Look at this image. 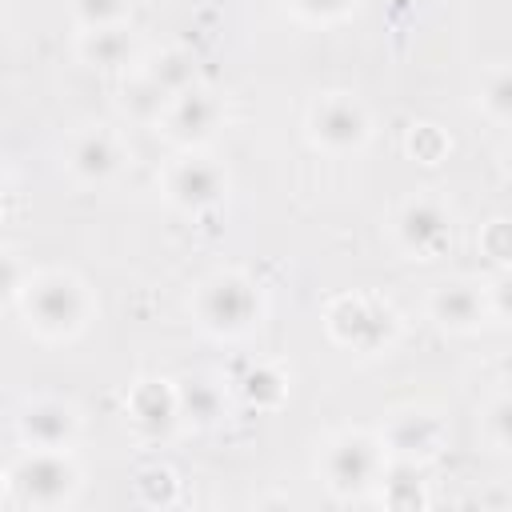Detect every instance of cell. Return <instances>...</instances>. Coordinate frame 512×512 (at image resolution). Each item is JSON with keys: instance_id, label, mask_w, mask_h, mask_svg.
Listing matches in <instances>:
<instances>
[{"instance_id": "6da1fadb", "label": "cell", "mask_w": 512, "mask_h": 512, "mask_svg": "<svg viewBox=\"0 0 512 512\" xmlns=\"http://www.w3.org/2000/svg\"><path fill=\"white\" fill-rule=\"evenodd\" d=\"M20 308L24 320L44 336V340H68L84 328L88 320V292L72 272H40L20 288Z\"/></svg>"}, {"instance_id": "7a4b0ae2", "label": "cell", "mask_w": 512, "mask_h": 512, "mask_svg": "<svg viewBox=\"0 0 512 512\" xmlns=\"http://www.w3.org/2000/svg\"><path fill=\"white\" fill-rule=\"evenodd\" d=\"M264 300L260 288L240 272H216L208 276L192 296V316L212 336H244L260 324Z\"/></svg>"}, {"instance_id": "3957f363", "label": "cell", "mask_w": 512, "mask_h": 512, "mask_svg": "<svg viewBox=\"0 0 512 512\" xmlns=\"http://www.w3.org/2000/svg\"><path fill=\"white\" fill-rule=\"evenodd\" d=\"M324 324L328 336L352 352H384L400 332L396 312L376 296H340L328 308Z\"/></svg>"}, {"instance_id": "277c9868", "label": "cell", "mask_w": 512, "mask_h": 512, "mask_svg": "<svg viewBox=\"0 0 512 512\" xmlns=\"http://www.w3.org/2000/svg\"><path fill=\"white\" fill-rule=\"evenodd\" d=\"M76 480H80V472L64 448H28L8 472L16 500L36 504V508L64 504L76 492Z\"/></svg>"}, {"instance_id": "5b68a950", "label": "cell", "mask_w": 512, "mask_h": 512, "mask_svg": "<svg viewBox=\"0 0 512 512\" xmlns=\"http://www.w3.org/2000/svg\"><path fill=\"white\" fill-rule=\"evenodd\" d=\"M380 440L368 436V432H340L328 448H324V460H320V472H324V484L336 492V496H360L368 492L376 480H380Z\"/></svg>"}, {"instance_id": "8992f818", "label": "cell", "mask_w": 512, "mask_h": 512, "mask_svg": "<svg viewBox=\"0 0 512 512\" xmlns=\"http://www.w3.org/2000/svg\"><path fill=\"white\" fill-rule=\"evenodd\" d=\"M368 132H372V120H368L364 104L348 92H328L308 112V136H312V144H320L328 152H356V148H364Z\"/></svg>"}, {"instance_id": "52a82bcc", "label": "cell", "mask_w": 512, "mask_h": 512, "mask_svg": "<svg viewBox=\"0 0 512 512\" xmlns=\"http://www.w3.org/2000/svg\"><path fill=\"white\" fill-rule=\"evenodd\" d=\"M396 244L412 260H436L452 244V216L432 196H412L396 212Z\"/></svg>"}, {"instance_id": "ba28073f", "label": "cell", "mask_w": 512, "mask_h": 512, "mask_svg": "<svg viewBox=\"0 0 512 512\" xmlns=\"http://www.w3.org/2000/svg\"><path fill=\"white\" fill-rule=\"evenodd\" d=\"M228 192V172L208 156H180L164 172V196L184 212H204Z\"/></svg>"}, {"instance_id": "9c48e42d", "label": "cell", "mask_w": 512, "mask_h": 512, "mask_svg": "<svg viewBox=\"0 0 512 512\" xmlns=\"http://www.w3.org/2000/svg\"><path fill=\"white\" fill-rule=\"evenodd\" d=\"M428 316L436 328L444 332H476L484 320H492L488 312V296L480 284L472 280H448L440 288H432L428 296Z\"/></svg>"}, {"instance_id": "30bf717a", "label": "cell", "mask_w": 512, "mask_h": 512, "mask_svg": "<svg viewBox=\"0 0 512 512\" xmlns=\"http://www.w3.org/2000/svg\"><path fill=\"white\" fill-rule=\"evenodd\" d=\"M220 116H224L220 100H216L208 88L192 84V88H184V92H176V96L168 100V108H164L160 120H164V128H168L172 140H180V144H200V140H208V136L220 128Z\"/></svg>"}, {"instance_id": "8fae6325", "label": "cell", "mask_w": 512, "mask_h": 512, "mask_svg": "<svg viewBox=\"0 0 512 512\" xmlns=\"http://www.w3.org/2000/svg\"><path fill=\"white\" fill-rule=\"evenodd\" d=\"M64 164H68V176L76 184H104L120 168V144L108 128H88V132L72 136Z\"/></svg>"}, {"instance_id": "7c38bea8", "label": "cell", "mask_w": 512, "mask_h": 512, "mask_svg": "<svg viewBox=\"0 0 512 512\" xmlns=\"http://www.w3.org/2000/svg\"><path fill=\"white\" fill-rule=\"evenodd\" d=\"M128 416H132V428L144 436V440H164L172 436L176 420H180V408H176V388L168 380H140L128 396Z\"/></svg>"}, {"instance_id": "4fadbf2b", "label": "cell", "mask_w": 512, "mask_h": 512, "mask_svg": "<svg viewBox=\"0 0 512 512\" xmlns=\"http://www.w3.org/2000/svg\"><path fill=\"white\" fill-rule=\"evenodd\" d=\"M76 428V412L60 400H32L16 420V432L28 448H68L76 440Z\"/></svg>"}, {"instance_id": "5bb4252c", "label": "cell", "mask_w": 512, "mask_h": 512, "mask_svg": "<svg viewBox=\"0 0 512 512\" xmlns=\"http://www.w3.org/2000/svg\"><path fill=\"white\" fill-rule=\"evenodd\" d=\"M384 444H388V452H392L396 460L420 464V460H428V456L440 452V444H444V424H440L436 416H428V412H404V416H396V420L388 424Z\"/></svg>"}, {"instance_id": "9a60e30c", "label": "cell", "mask_w": 512, "mask_h": 512, "mask_svg": "<svg viewBox=\"0 0 512 512\" xmlns=\"http://www.w3.org/2000/svg\"><path fill=\"white\" fill-rule=\"evenodd\" d=\"M80 60L92 68H124L136 56V40L124 24H108V28H84L80 32Z\"/></svg>"}, {"instance_id": "2e32d148", "label": "cell", "mask_w": 512, "mask_h": 512, "mask_svg": "<svg viewBox=\"0 0 512 512\" xmlns=\"http://www.w3.org/2000/svg\"><path fill=\"white\" fill-rule=\"evenodd\" d=\"M176 408H180V420H192V424L208 428L224 416V392L204 376H184L176 384Z\"/></svg>"}, {"instance_id": "e0dca14e", "label": "cell", "mask_w": 512, "mask_h": 512, "mask_svg": "<svg viewBox=\"0 0 512 512\" xmlns=\"http://www.w3.org/2000/svg\"><path fill=\"white\" fill-rule=\"evenodd\" d=\"M380 500L388 504V508H400V512H408V508H424L428 504V492H424V480H420V468L412 464V460H396L384 476H380Z\"/></svg>"}, {"instance_id": "ac0fdd59", "label": "cell", "mask_w": 512, "mask_h": 512, "mask_svg": "<svg viewBox=\"0 0 512 512\" xmlns=\"http://www.w3.org/2000/svg\"><path fill=\"white\" fill-rule=\"evenodd\" d=\"M236 388H240L244 404L260 408V412L280 408L284 396H288V380H284V372L272 368V364H252V368H244V376L236 380Z\"/></svg>"}, {"instance_id": "d6986e66", "label": "cell", "mask_w": 512, "mask_h": 512, "mask_svg": "<svg viewBox=\"0 0 512 512\" xmlns=\"http://www.w3.org/2000/svg\"><path fill=\"white\" fill-rule=\"evenodd\" d=\"M168 92L152 80V76H136V80H128L124 84V96H120V108L132 116V120H140V124H156L160 116H164V108H168Z\"/></svg>"}, {"instance_id": "ffe728a7", "label": "cell", "mask_w": 512, "mask_h": 512, "mask_svg": "<svg viewBox=\"0 0 512 512\" xmlns=\"http://www.w3.org/2000/svg\"><path fill=\"white\" fill-rule=\"evenodd\" d=\"M144 76H152L168 96H176V92H184V88L196 84V60L188 52H180V48H164V52L152 56V64L144 68Z\"/></svg>"}, {"instance_id": "44dd1931", "label": "cell", "mask_w": 512, "mask_h": 512, "mask_svg": "<svg viewBox=\"0 0 512 512\" xmlns=\"http://www.w3.org/2000/svg\"><path fill=\"white\" fill-rule=\"evenodd\" d=\"M136 496H140L148 508H168V504H176V496H180V480H176V472L164 468V464L140 468V472H136Z\"/></svg>"}, {"instance_id": "7402d4cb", "label": "cell", "mask_w": 512, "mask_h": 512, "mask_svg": "<svg viewBox=\"0 0 512 512\" xmlns=\"http://www.w3.org/2000/svg\"><path fill=\"white\" fill-rule=\"evenodd\" d=\"M480 112L492 124H508L512 120V76L508 68H492L480 84Z\"/></svg>"}, {"instance_id": "603a6c76", "label": "cell", "mask_w": 512, "mask_h": 512, "mask_svg": "<svg viewBox=\"0 0 512 512\" xmlns=\"http://www.w3.org/2000/svg\"><path fill=\"white\" fill-rule=\"evenodd\" d=\"M72 20L80 28H108L128 20V0H72Z\"/></svg>"}, {"instance_id": "cb8c5ba5", "label": "cell", "mask_w": 512, "mask_h": 512, "mask_svg": "<svg viewBox=\"0 0 512 512\" xmlns=\"http://www.w3.org/2000/svg\"><path fill=\"white\" fill-rule=\"evenodd\" d=\"M408 156L420 164H440L448 156V136L436 124H416L408 132Z\"/></svg>"}, {"instance_id": "d4e9b609", "label": "cell", "mask_w": 512, "mask_h": 512, "mask_svg": "<svg viewBox=\"0 0 512 512\" xmlns=\"http://www.w3.org/2000/svg\"><path fill=\"white\" fill-rule=\"evenodd\" d=\"M480 248H484V256L504 272L508 268V260H512V236H508V220L504 216H492L484 228H480Z\"/></svg>"}, {"instance_id": "484cf974", "label": "cell", "mask_w": 512, "mask_h": 512, "mask_svg": "<svg viewBox=\"0 0 512 512\" xmlns=\"http://www.w3.org/2000/svg\"><path fill=\"white\" fill-rule=\"evenodd\" d=\"M288 4H292V12H296L300 20H312V24L344 20V16L356 8V0H288Z\"/></svg>"}, {"instance_id": "4316f807", "label": "cell", "mask_w": 512, "mask_h": 512, "mask_svg": "<svg viewBox=\"0 0 512 512\" xmlns=\"http://www.w3.org/2000/svg\"><path fill=\"white\" fill-rule=\"evenodd\" d=\"M484 432L496 444V452H504L512 444V404H508V396H496L492 400V408L484 416Z\"/></svg>"}, {"instance_id": "83f0119b", "label": "cell", "mask_w": 512, "mask_h": 512, "mask_svg": "<svg viewBox=\"0 0 512 512\" xmlns=\"http://www.w3.org/2000/svg\"><path fill=\"white\" fill-rule=\"evenodd\" d=\"M20 288H24V268H20V260H16L8 248H0V304H8L12 296H20Z\"/></svg>"}, {"instance_id": "f1b7e54d", "label": "cell", "mask_w": 512, "mask_h": 512, "mask_svg": "<svg viewBox=\"0 0 512 512\" xmlns=\"http://www.w3.org/2000/svg\"><path fill=\"white\" fill-rule=\"evenodd\" d=\"M4 196H8V180H4V168H0V204H4Z\"/></svg>"}, {"instance_id": "f546056e", "label": "cell", "mask_w": 512, "mask_h": 512, "mask_svg": "<svg viewBox=\"0 0 512 512\" xmlns=\"http://www.w3.org/2000/svg\"><path fill=\"white\" fill-rule=\"evenodd\" d=\"M4 484H8V476H0V492H4Z\"/></svg>"}]
</instances>
